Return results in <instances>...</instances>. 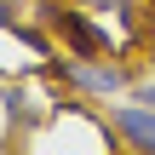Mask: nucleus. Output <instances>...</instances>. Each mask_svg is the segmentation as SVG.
<instances>
[{"label": "nucleus", "instance_id": "1", "mask_svg": "<svg viewBox=\"0 0 155 155\" xmlns=\"http://www.w3.org/2000/svg\"><path fill=\"white\" fill-rule=\"evenodd\" d=\"M52 69H58V81L75 86L81 98H127V92L138 86L132 69H121L109 52H58Z\"/></svg>", "mask_w": 155, "mask_h": 155}, {"label": "nucleus", "instance_id": "2", "mask_svg": "<svg viewBox=\"0 0 155 155\" xmlns=\"http://www.w3.org/2000/svg\"><path fill=\"white\" fill-rule=\"evenodd\" d=\"M109 127H115V138L132 155H155V109L150 104H138V98L109 104Z\"/></svg>", "mask_w": 155, "mask_h": 155}, {"label": "nucleus", "instance_id": "3", "mask_svg": "<svg viewBox=\"0 0 155 155\" xmlns=\"http://www.w3.org/2000/svg\"><path fill=\"white\" fill-rule=\"evenodd\" d=\"M0 29H17V6L12 0H0Z\"/></svg>", "mask_w": 155, "mask_h": 155}, {"label": "nucleus", "instance_id": "4", "mask_svg": "<svg viewBox=\"0 0 155 155\" xmlns=\"http://www.w3.org/2000/svg\"><path fill=\"white\" fill-rule=\"evenodd\" d=\"M81 6H98V12H109V6H121V0H81Z\"/></svg>", "mask_w": 155, "mask_h": 155}, {"label": "nucleus", "instance_id": "5", "mask_svg": "<svg viewBox=\"0 0 155 155\" xmlns=\"http://www.w3.org/2000/svg\"><path fill=\"white\" fill-rule=\"evenodd\" d=\"M150 81H155V58H150Z\"/></svg>", "mask_w": 155, "mask_h": 155}]
</instances>
